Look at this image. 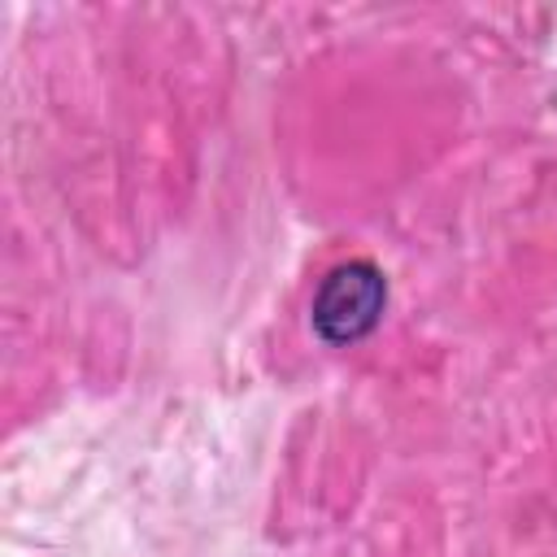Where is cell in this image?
<instances>
[{"mask_svg": "<svg viewBox=\"0 0 557 557\" xmlns=\"http://www.w3.org/2000/svg\"><path fill=\"white\" fill-rule=\"evenodd\" d=\"M387 305V278L374 261L335 265L313 296V331L326 344H357L370 335Z\"/></svg>", "mask_w": 557, "mask_h": 557, "instance_id": "cell-1", "label": "cell"}]
</instances>
